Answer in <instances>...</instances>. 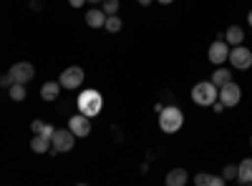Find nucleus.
<instances>
[{"mask_svg":"<svg viewBox=\"0 0 252 186\" xmlns=\"http://www.w3.org/2000/svg\"><path fill=\"white\" fill-rule=\"evenodd\" d=\"M76 106H78V113L94 118V116H98L101 108H103V96H101L98 91H94V88H86V91L78 93Z\"/></svg>","mask_w":252,"mask_h":186,"instance_id":"1","label":"nucleus"},{"mask_svg":"<svg viewBox=\"0 0 252 186\" xmlns=\"http://www.w3.org/2000/svg\"><path fill=\"white\" fill-rule=\"evenodd\" d=\"M184 126V113L177 108V106H161L159 111V129L164 133H177L179 129Z\"/></svg>","mask_w":252,"mask_h":186,"instance_id":"2","label":"nucleus"},{"mask_svg":"<svg viewBox=\"0 0 252 186\" xmlns=\"http://www.w3.org/2000/svg\"><path fill=\"white\" fill-rule=\"evenodd\" d=\"M217 93H220V88L212 83V80H202V83H197L192 88V101L197 103V106H212V103L217 101Z\"/></svg>","mask_w":252,"mask_h":186,"instance_id":"3","label":"nucleus"},{"mask_svg":"<svg viewBox=\"0 0 252 186\" xmlns=\"http://www.w3.org/2000/svg\"><path fill=\"white\" fill-rule=\"evenodd\" d=\"M76 143V136L71 129H56L51 136V149H56L58 154H68Z\"/></svg>","mask_w":252,"mask_h":186,"instance_id":"4","label":"nucleus"},{"mask_svg":"<svg viewBox=\"0 0 252 186\" xmlns=\"http://www.w3.org/2000/svg\"><path fill=\"white\" fill-rule=\"evenodd\" d=\"M227 60H229V63H232V68H237V71L252 68V53H250L242 43H240V46H232V51H229Z\"/></svg>","mask_w":252,"mask_h":186,"instance_id":"5","label":"nucleus"},{"mask_svg":"<svg viewBox=\"0 0 252 186\" xmlns=\"http://www.w3.org/2000/svg\"><path fill=\"white\" fill-rule=\"evenodd\" d=\"M58 83H61V88H66V91L81 88V83H83V68L81 66H68L66 71L61 73Z\"/></svg>","mask_w":252,"mask_h":186,"instance_id":"6","label":"nucleus"},{"mask_svg":"<svg viewBox=\"0 0 252 186\" xmlns=\"http://www.w3.org/2000/svg\"><path fill=\"white\" fill-rule=\"evenodd\" d=\"M10 78H13V83H31L33 76H35V68L33 63H28V60H18V63L10 66Z\"/></svg>","mask_w":252,"mask_h":186,"instance_id":"7","label":"nucleus"},{"mask_svg":"<svg viewBox=\"0 0 252 186\" xmlns=\"http://www.w3.org/2000/svg\"><path fill=\"white\" fill-rule=\"evenodd\" d=\"M217 98L224 103V108H232V106H237V103L242 101V88L235 83V80H229V83H224V86L220 88Z\"/></svg>","mask_w":252,"mask_h":186,"instance_id":"8","label":"nucleus"},{"mask_svg":"<svg viewBox=\"0 0 252 186\" xmlns=\"http://www.w3.org/2000/svg\"><path fill=\"white\" fill-rule=\"evenodd\" d=\"M68 129L73 131L76 138H86L91 133V118L83 116V113H76V116L68 118Z\"/></svg>","mask_w":252,"mask_h":186,"instance_id":"9","label":"nucleus"},{"mask_svg":"<svg viewBox=\"0 0 252 186\" xmlns=\"http://www.w3.org/2000/svg\"><path fill=\"white\" fill-rule=\"evenodd\" d=\"M209 63H215V66H222L224 60H227V55H229V48H227V40L224 38H217L212 46H209Z\"/></svg>","mask_w":252,"mask_h":186,"instance_id":"10","label":"nucleus"},{"mask_svg":"<svg viewBox=\"0 0 252 186\" xmlns=\"http://www.w3.org/2000/svg\"><path fill=\"white\" fill-rule=\"evenodd\" d=\"M237 181H240L242 186L252 184V159H242V161L237 163Z\"/></svg>","mask_w":252,"mask_h":186,"instance_id":"11","label":"nucleus"},{"mask_svg":"<svg viewBox=\"0 0 252 186\" xmlns=\"http://www.w3.org/2000/svg\"><path fill=\"white\" fill-rule=\"evenodd\" d=\"M187 181H189L187 169H172L169 174H166V179H164L166 186H187Z\"/></svg>","mask_w":252,"mask_h":186,"instance_id":"12","label":"nucleus"},{"mask_svg":"<svg viewBox=\"0 0 252 186\" xmlns=\"http://www.w3.org/2000/svg\"><path fill=\"white\" fill-rule=\"evenodd\" d=\"M103 23H106V13H103L101 8L86 10V26L89 28H103Z\"/></svg>","mask_w":252,"mask_h":186,"instance_id":"13","label":"nucleus"},{"mask_svg":"<svg viewBox=\"0 0 252 186\" xmlns=\"http://www.w3.org/2000/svg\"><path fill=\"white\" fill-rule=\"evenodd\" d=\"M61 83H58V80H48V83H43V86H40V98H43V101H56L58 96H61Z\"/></svg>","mask_w":252,"mask_h":186,"instance_id":"14","label":"nucleus"},{"mask_svg":"<svg viewBox=\"0 0 252 186\" xmlns=\"http://www.w3.org/2000/svg\"><path fill=\"white\" fill-rule=\"evenodd\" d=\"M31 149H33V154H48L51 151V138L43 136V133H35L31 138Z\"/></svg>","mask_w":252,"mask_h":186,"instance_id":"15","label":"nucleus"},{"mask_svg":"<svg viewBox=\"0 0 252 186\" xmlns=\"http://www.w3.org/2000/svg\"><path fill=\"white\" fill-rule=\"evenodd\" d=\"M224 40H227V46H240L245 40V30L240 26H229L227 33H224Z\"/></svg>","mask_w":252,"mask_h":186,"instance_id":"16","label":"nucleus"},{"mask_svg":"<svg viewBox=\"0 0 252 186\" xmlns=\"http://www.w3.org/2000/svg\"><path fill=\"white\" fill-rule=\"evenodd\" d=\"M194 184L197 186H224V179L222 176H212V174H197Z\"/></svg>","mask_w":252,"mask_h":186,"instance_id":"17","label":"nucleus"},{"mask_svg":"<svg viewBox=\"0 0 252 186\" xmlns=\"http://www.w3.org/2000/svg\"><path fill=\"white\" fill-rule=\"evenodd\" d=\"M232 80V73H229V68H215V73H212V83L217 86V88H222L224 83H229Z\"/></svg>","mask_w":252,"mask_h":186,"instance_id":"18","label":"nucleus"},{"mask_svg":"<svg viewBox=\"0 0 252 186\" xmlns=\"http://www.w3.org/2000/svg\"><path fill=\"white\" fill-rule=\"evenodd\" d=\"M103 28H106V33H119L124 28L121 18L119 15H106V23H103Z\"/></svg>","mask_w":252,"mask_h":186,"instance_id":"19","label":"nucleus"},{"mask_svg":"<svg viewBox=\"0 0 252 186\" xmlns=\"http://www.w3.org/2000/svg\"><path fill=\"white\" fill-rule=\"evenodd\" d=\"M8 91H10V98H13V101H26V96H28L26 83H13Z\"/></svg>","mask_w":252,"mask_h":186,"instance_id":"20","label":"nucleus"},{"mask_svg":"<svg viewBox=\"0 0 252 186\" xmlns=\"http://www.w3.org/2000/svg\"><path fill=\"white\" fill-rule=\"evenodd\" d=\"M222 179H224V181L237 179V163H227V166L222 169Z\"/></svg>","mask_w":252,"mask_h":186,"instance_id":"21","label":"nucleus"},{"mask_svg":"<svg viewBox=\"0 0 252 186\" xmlns=\"http://www.w3.org/2000/svg\"><path fill=\"white\" fill-rule=\"evenodd\" d=\"M106 15H116L119 13V0H103V8H101Z\"/></svg>","mask_w":252,"mask_h":186,"instance_id":"22","label":"nucleus"},{"mask_svg":"<svg viewBox=\"0 0 252 186\" xmlns=\"http://www.w3.org/2000/svg\"><path fill=\"white\" fill-rule=\"evenodd\" d=\"M43 129H46V123H43V121H38V118L31 123V131H33V133H43Z\"/></svg>","mask_w":252,"mask_h":186,"instance_id":"23","label":"nucleus"},{"mask_svg":"<svg viewBox=\"0 0 252 186\" xmlns=\"http://www.w3.org/2000/svg\"><path fill=\"white\" fill-rule=\"evenodd\" d=\"M0 86H3V88H10V86H13V78H10V73L0 76Z\"/></svg>","mask_w":252,"mask_h":186,"instance_id":"24","label":"nucleus"},{"mask_svg":"<svg viewBox=\"0 0 252 186\" xmlns=\"http://www.w3.org/2000/svg\"><path fill=\"white\" fill-rule=\"evenodd\" d=\"M31 10L33 13H40V10H43V3H40V0H31Z\"/></svg>","mask_w":252,"mask_h":186,"instance_id":"25","label":"nucleus"},{"mask_svg":"<svg viewBox=\"0 0 252 186\" xmlns=\"http://www.w3.org/2000/svg\"><path fill=\"white\" fill-rule=\"evenodd\" d=\"M68 5L71 8H81V5H86V0H68Z\"/></svg>","mask_w":252,"mask_h":186,"instance_id":"26","label":"nucleus"},{"mask_svg":"<svg viewBox=\"0 0 252 186\" xmlns=\"http://www.w3.org/2000/svg\"><path fill=\"white\" fill-rule=\"evenodd\" d=\"M139 5H141V8H149V5H152V0H139Z\"/></svg>","mask_w":252,"mask_h":186,"instance_id":"27","label":"nucleus"},{"mask_svg":"<svg viewBox=\"0 0 252 186\" xmlns=\"http://www.w3.org/2000/svg\"><path fill=\"white\" fill-rule=\"evenodd\" d=\"M157 3H161V5H169V3H174V0H157Z\"/></svg>","mask_w":252,"mask_h":186,"instance_id":"28","label":"nucleus"},{"mask_svg":"<svg viewBox=\"0 0 252 186\" xmlns=\"http://www.w3.org/2000/svg\"><path fill=\"white\" fill-rule=\"evenodd\" d=\"M247 23H250V28H252V10L247 13Z\"/></svg>","mask_w":252,"mask_h":186,"instance_id":"29","label":"nucleus"},{"mask_svg":"<svg viewBox=\"0 0 252 186\" xmlns=\"http://www.w3.org/2000/svg\"><path fill=\"white\" fill-rule=\"evenodd\" d=\"M86 3H91V5H98V3H103V0H86Z\"/></svg>","mask_w":252,"mask_h":186,"instance_id":"30","label":"nucleus"},{"mask_svg":"<svg viewBox=\"0 0 252 186\" xmlns=\"http://www.w3.org/2000/svg\"><path fill=\"white\" fill-rule=\"evenodd\" d=\"M250 149H252V136H250Z\"/></svg>","mask_w":252,"mask_h":186,"instance_id":"31","label":"nucleus"}]
</instances>
